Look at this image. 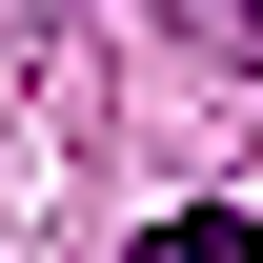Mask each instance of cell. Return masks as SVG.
I'll list each match as a JSON object with an SVG mask.
<instances>
[{"mask_svg": "<svg viewBox=\"0 0 263 263\" xmlns=\"http://www.w3.org/2000/svg\"><path fill=\"white\" fill-rule=\"evenodd\" d=\"M122 263H263V202H182V223H142Z\"/></svg>", "mask_w": 263, "mask_h": 263, "instance_id": "1", "label": "cell"}, {"mask_svg": "<svg viewBox=\"0 0 263 263\" xmlns=\"http://www.w3.org/2000/svg\"><path fill=\"white\" fill-rule=\"evenodd\" d=\"M182 21H202V41H223V21H263V0H182Z\"/></svg>", "mask_w": 263, "mask_h": 263, "instance_id": "2", "label": "cell"}]
</instances>
